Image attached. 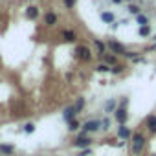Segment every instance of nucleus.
Returning a JSON list of instances; mask_svg holds the SVG:
<instances>
[{
    "label": "nucleus",
    "mask_w": 156,
    "mask_h": 156,
    "mask_svg": "<svg viewBox=\"0 0 156 156\" xmlns=\"http://www.w3.org/2000/svg\"><path fill=\"white\" fill-rule=\"evenodd\" d=\"M75 55H77V59H81L83 62L92 61V51H90V48L85 46V44H81V46H77V48H75Z\"/></svg>",
    "instance_id": "nucleus-1"
},
{
    "label": "nucleus",
    "mask_w": 156,
    "mask_h": 156,
    "mask_svg": "<svg viewBox=\"0 0 156 156\" xmlns=\"http://www.w3.org/2000/svg\"><path fill=\"white\" fill-rule=\"evenodd\" d=\"M132 154L134 156H138L140 152H141V149H143V145H145V138L141 136V134H132Z\"/></svg>",
    "instance_id": "nucleus-2"
},
{
    "label": "nucleus",
    "mask_w": 156,
    "mask_h": 156,
    "mask_svg": "<svg viewBox=\"0 0 156 156\" xmlns=\"http://www.w3.org/2000/svg\"><path fill=\"white\" fill-rule=\"evenodd\" d=\"M99 129H101V121H99V119H90V121H87V123L83 125V132H81L79 138H85L87 132H98Z\"/></svg>",
    "instance_id": "nucleus-3"
},
{
    "label": "nucleus",
    "mask_w": 156,
    "mask_h": 156,
    "mask_svg": "<svg viewBox=\"0 0 156 156\" xmlns=\"http://www.w3.org/2000/svg\"><path fill=\"white\" fill-rule=\"evenodd\" d=\"M107 48H108L110 53H114V55H123V57H125V53H127L125 46H121L118 41H108V42H107Z\"/></svg>",
    "instance_id": "nucleus-4"
},
{
    "label": "nucleus",
    "mask_w": 156,
    "mask_h": 156,
    "mask_svg": "<svg viewBox=\"0 0 156 156\" xmlns=\"http://www.w3.org/2000/svg\"><path fill=\"white\" fill-rule=\"evenodd\" d=\"M114 118H116V121H118L119 125H125L127 119H129V112H127V108H125V107H118L116 112H114Z\"/></svg>",
    "instance_id": "nucleus-5"
},
{
    "label": "nucleus",
    "mask_w": 156,
    "mask_h": 156,
    "mask_svg": "<svg viewBox=\"0 0 156 156\" xmlns=\"http://www.w3.org/2000/svg\"><path fill=\"white\" fill-rule=\"evenodd\" d=\"M24 15H26V19H28V20H37V19H39V15H41L39 6H35V4L28 6V8H26V11H24Z\"/></svg>",
    "instance_id": "nucleus-6"
},
{
    "label": "nucleus",
    "mask_w": 156,
    "mask_h": 156,
    "mask_svg": "<svg viewBox=\"0 0 156 156\" xmlns=\"http://www.w3.org/2000/svg\"><path fill=\"white\" fill-rule=\"evenodd\" d=\"M118 136H119L121 140H130V138H132V132H130V129H129V127L119 125V127H118Z\"/></svg>",
    "instance_id": "nucleus-7"
},
{
    "label": "nucleus",
    "mask_w": 156,
    "mask_h": 156,
    "mask_svg": "<svg viewBox=\"0 0 156 156\" xmlns=\"http://www.w3.org/2000/svg\"><path fill=\"white\" fill-rule=\"evenodd\" d=\"M62 116H64V119H66V121L70 123V121H73V119H75V116H77V110L73 108V105H72V107H66V108H64V114H62Z\"/></svg>",
    "instance_id": "nucleus-8"
},
{
    "label": "nucleus",
    "mask_w": 156,
    "mask_h": 156,
    "mask_svg": "<svg viewBox=\"0 0 156 156\" xmlns=\"http://www.w3.org/2000/svg\"><path fill=\"white\" fill-rule=\"evenodd\" d=\"M44 24H46V26H55V24H57V15H55L53 11H48V13L44 15Z\"/></svg>",
    "instance_id": "nucleus-9"
},
{
    "label": "nucleus",
    "mask_w": 156,
    "mask_h": 156,
    "mask_svg": "<svg viewBox=\"0 0 156 156\" xmlns=\"http://www.w3.org/2000/svg\"><path fill=\"white\" fill-rule=\"evenodd\" d=\"M75 39H77L75 31H72V30H64V31H62V41H66V42H75Z\"/></svg>",
    "instance_id": "nucleus-10"
},
{
    "label": "nucleus",
    "mask_w": 156,
    "mask_h": 156,
    "mask_svg": "<svg viewBox=\"0 0 156 156\" xmlns=\"http://www.w3.org/2000/svg\"><path fill=\"white\" fill-rule=\"evenodd\" d=\"M105 62L108 64V66H116V64H119L118 62V55H114V53H105Z\"/></svg>",
    "instance_id": "nucleus-11"
},
{
    "label": "nucleus",
    "mask_w": 156,
    "mask_h": 156,
    "mask_svg": "<svg viewBox=\"0 0 156 156\" xmlns=\"http://www.w3.org/2000/svg\"><path fill=\"white\" fill-rule=\"evenodd\" d=\"M145 125H147V129H149L151 132H156V116H149V118L145 119Z\"/></svg>",
    "instance_id": "nucleus-12"
},
{
    "label": "nucleus",
    "mask_w": 156,
    "mask_h": 156,
    "mask_svg": "<svg viewBox=\"0 0 156 156\" xmlns=\"http://www.w3.org/2000/svg\"><path fill=\"white\" fill-rule=\"evenodd\" d=\"M114 19H116V17H114V13H110V11H103V13H101V20H103L105 24H112Z\"/></svg>",
    "instance_id": "nucleus-13"
},
{
    "label": "nucleus",
    "mask_w": 156,
    "mask_h": 156,
    "mask_svg": "<svg viewBox=\"0 0 156 156\" xmlns=\"http://www.w3.org/2000/svg\"><path fill=\"white\" fill-rule=\"evenodd\" d=\"M90 143H92V140H88V138H77L73 141L75 147H90Z\"/></svg>",
    "instance_id": "nucleus-14"
},
{
    "label": "nucleus",
    "mask_w": 156,
    "mask_h": 156,
    "mask_svg": "<svg viewBox=\"0 0 156 156\" xmlns=\"http://www.w3.org/2000/svg\"><path fill=\"white\" fill-rule=\"evenodd\" d=\"M116 108H118V107H116V101H114V99H108V101L105 103V112H107V114L116 112Z\"/></svg>",
    "instance_id": "nucleus-15"
},
{
    "label": "nucleus",
    "mask_w": 156,
    "mask_h": 156,
    "mask_svg": "<svg viewBox=\"0 0 156 156\" xmlns=\"http://www.w3.org/2000/svg\"><path fill=\"white\" fill-rule=\"evenodd\" d=\"M94 44H96V48H98V55H105V53H107V46H105L101 41H98V39H96V41H94Z\"/></svg>",
    "instance_id": "nucleus-16"
},
{
    "label": "nucleus",
    "mask_w": 156,
    "mask_h": 156,
    "mask_svg": "<svg viewBox=\"0 0 156 156\" xmlns=\"http://www.w3.org/2000/svg\"><path fill=\"white\" fill-rule=\"evenodd\" d=\"M129 13L134 15V17H138V15H141V8L136 6V4H129Z\"/></svg>",
    "instance_id": "nucleus-17"
},
{
    "label": "nucleus",
    "mask_w": 156,
    "mask_h": 156,
    "mask_svg": "<svg viewBox=\"0 0 156 156\" xmlns=\"http://www.w3.org/2000/svg\"><path fill=\"white\" fill-rule=\"evenodd\" d=\"M85 103H87V101H85V98H79V99H77V101H75V105H73V108L77 110V114H79V112H81V110L85 108Z\"/></svg>",
    "instance_id": "nucleus-18"
},
{
    "label": "nucleus",
    "mask_w": 156,
    "mask_h": 156,
    "mask_svg": "<svg viewBox=\"0 0 156 156\" xmlns=\"http://www.w3.org/2000/svg\"><path fill=\"white\" fill-rule=\"evenodd\" d=\"M136 22H138L140 26H149V19H147V15H143V13L136 17Z\"/></svg>",
    "instance_id": "nucleus-19"
},
{
    "label": "nucleus",
    "mask_w": 156,
    "mask_h": 156,
    "mask_svg": "<svg viewBox=\"0 0 156 156\" xmlns=\"http://www.w3.org/2000/svg\"><path fill=\"white\" fill-rule=\"evenodd\" d=\"M110 70H112V68H110L107 62H101V64L96 66V72H99V73H105V72H110Z\"/></svg>",
    "instance_id": "nucleus-20"
},
{
    "label": "nucleus",
    "mask_w": 156,
    "mask_h": 156,
    "mask_svg": "<svg viewBox=\"0 0 156 156\" xmlns=\"http://www.w3.org/2000/svg\"><path fill=\"white\" fill-rule=\"evenodd\" d=\"M123 70H125V64H116V66H112L110 73L112 75H119V73H123Z\"/></svg>",
    "instance_id": "nucleus-21"
},
{
    "label": "nucleus",
    "mask_w": 156,
    "mask_h": 156,
    "mask_svg": "<svg viewBox=\"0 0 156 156\" xmlns=\"http://www.w3.org/2000/svg\"><path fill=\"white\" fill-rule=\"evenodd\" d=\"M140 35L141 37H149L151 35V28L149 26H140Z\"/></svg>",
    "instance_id": "nucleus-22"
},
{
    "label": "nucleus",
    "mask_w": 156,
    "mask_h": 156,
    "mask_svg": "<svg viewBox=\"0 0 156 156\" xmlns=\"http://www.w3.org/2000/svg\"><path fill=\"white\" fill-rule=\"evenodd\" d=\"M0 151L6 152V154H11L13 152V145H0Z\"/></svg>",
    "instance_id": "nucleus-23"
},
{
    "label": "nucleus",
    "mask_w": 156,
    "mask_h": 156,
    "mask_svg": "<svg viewBox=\"0 0 156 156\" xmlns=\"http://www.w3.org/2000/svg\"><path fill=\"white\" fill-rule=\"evenodd\" d=\"M75 4H77V0H64L66 9H73V8H75Z\"/></svg>",
    "instance_id": "nucleus-24"
},
{
    "label": "nucleus",
    "mask_w": 156,
    "mask_h": 156,
    "mask_svg": "<svg viewBox=\"0 0 156 156\" xmlns=\"http://www.w3.org/2000/svg\"><path fill=\"white\" fill-rule=\"evenodd\" d=\"M33 130H35V125H33V123H26V125H24V132L30 134V132H33Z\"/></svg>",
    "instance_id": "nucleus-25"
},
{
    "label": "nucleus",
    "mask_w": 156,
    "mask_h": 156,
    "mask_svg": "<svg viewBox=\"0 0 156 156\" xmlns=\"http://www.w3.org/2000/svg\"><path fill=\"white\" fill-rule=\"evenodd\" d=\"M101 129H103V130H108V129H110V119H103V121H101Z\"/></svg>",
    "instance_id": "nucleus-26"
},
{
    "label": "nucleus",
    "mask_w": 156,
    "mask_h": 156,
    "mask_svg": "<svg viewBox=\"0 0 156 156\" xmlns=\"http://www.w3.org/2000/svg\"><path fill=\"white\" fill-rule=\"evenodd\" d=\"M68 125H70V127H68V129H70V130H77V129H79V123H77V121H75V119H73V121H70V123H68Z\"/></svg>",
    "instance_id": "nucleus-27"
},
{
    "label": "nucleus",
    "mask_w": 156,
    "mask_h": 156,
    "mask_svg": "<svg viewBox=\"0 0 156 156\" xmlns=\"http://www.w3.org/2000/svg\"><path fill=\"white\" fill-rule=\"evenodd\" d=\"M110 2H112V4H121L123 0H110Z\"/></svg>",
    "instance_id": "nucleus-28"
},
{
    "label": "nucleus",
    "mask_w": 156,
    "mask_h": 156,
    "mask_svg": "<svg viewBox=\"0 0 156 156\" xmlns=\"http://www.w3.org/2000/svg\"><path fill=\"white\" fill-rule=\"evenodd\" d=\"M123 2H129V0H123Z\"/></svg>",
    "instance_id": "nucleus-29"
},
{
    "label": "nucleus",
    "mask_w": 156,
    "mask_h": 156,
    "mask_svg": "<svg viewBox=\"0 0 156 156\" xmlns=\"http://www.w3.org/2000/svg\"><path fill=\"white\" fill-rule=\"evenodd\" d=\"M154 39H156V35H154Z\"/></svg>",
    "instance_id": "nucleus-30"
}]
</instances>
